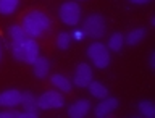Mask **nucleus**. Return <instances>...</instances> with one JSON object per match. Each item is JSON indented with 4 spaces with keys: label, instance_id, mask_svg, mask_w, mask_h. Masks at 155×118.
<instances>
[{
    "label": "nucleus",
    "instance_id": "nucleus-3",
    "mask_svg": "<svg viewBox=\"0 0 155 118\" xmlns=\"http://www.w3.org/2000/svg\"><path fill=\"white\" fill-rule=\"evenodd\" d=\"M87 57L91 58L92 65L95 68H100L104 70L110 65V50L105 44H102L99 41L92 42L89 47H87Z\"/></svg>",
    "mask_w": 155,
    "mask_h": 118
},
{
    "label": "nucleus",
    "instance_id": "nucleus-13",
    "mask_svg": "<svg viewBox=\"0 0 155 118\" xmlns=\"http://www.w3.org/2000/svg\"><path fill=\"white\" fill-rule=\"evenodd\" d=\"M39 44L34 37H29L28 39V44H26V53H24V63H29L32 65V62L39 57Z\"/></svg>",
    "mask_w": 155,
    "mask_h": 118
},
{
    "label": "nucleus",
    "instance_id": "nucleus-19",
    "mask_svg": "<svg viewBox=\"0 0 155 118\" xmlns=\"http://www.w3.org/2000/svg\"><path fill=\"white\" fill-rule=\"evenodd\" d=\"M137 109H139V113L145 118H153L155 116V105L150 100H140Z\"/></svg>",
    "mask_w": 155,
    "mask_h": 118
},
{
    "label": "nucleus",
    "instance_id": "nucleus-23",
    "mask_svg": "<svg viewBox=\"0 0 155 118\" xmlns=\"http://www.w3.org/2000/svg\"><path fill=\"white\" fill-rule=\"evenodd\" d=\"M150 68H152V70L155 68V52L150 53Z\"/></svg>",
    "mask_w": 155,
    "mask_h": 118
},
{
    "label": "nucleus",
    "instance_id": "nucleus-17",
    "mask_svg": "<svg viewBox=\"0 0 155 118\" xmlns=\"http://www.w3.org/2000/svg\"><path fill=\"white\" fill-rule=\"evenodd\" d=\"M19 7V0H0V15L8 16L16 12V8Z\"/></svg>",
    "mask_w": 155,
    "mask_h": 118
},
{
    "label": "nucleus",
    "instance_id": "nucleus-10",
    "mask_svg": "<svg viewBox=\"0 0 155 118\" xmlns=\"http://www.w3.org/2000/svg\"><path fill=\"white\" fill-rule=\"evenodd\" d=\"M48 71H50V62H48L45 57L39 55L36 60L32 62V73H34V76L39 78V79H44V78L48 76Z\"/></svg>",
    "mask_w": 155,
    "mask_h": 118
},
{
    "label": "nucleus",
    "instance_id": "nucleus-1",
    "mask_svg": "<svg viewBox=\"0 0 155 118\" xmlns=\"http://www.w3.org/2000/svg\"><path fill=\"white\" fill-rule=\"evenodd\" d=\"M50 18L47 16L44 12H39V10H32V12H28L24 15L23 21H21V28L24 29V32L28 34L29 37H41L44 36L48 29H50Z\"/></svg>",
    "mask_w": 155,
    "mask_h": 118
},
{
    "label": "nucleus",
    "instance_id": "nucleus-12",
    "mask_svg": "<svg viewBox=\"0 0 155 118\" xmlns=\"http://www.w3.org/2000/svg\"><path fill=\"white\" fill-rule=\"evenodd\" d=\"M28 39H29V36L12 41V53H13V57L16 58L18 62H24V53H26V44H28Z\"/></svg>",
    "mask_w": 155,
    "mask_h": 118
},
{
    "label": "nucleus",
    "instance_id": "nucleus-20",
    "mask_svg": "<svg viewBox=\"0 0 155 118\" xmlns=\"http://www.w3.org/2000/svg\"><path fill=\"white\" fill-rule=\"evenodd\" d=\"M71 41H73V36L70 32H60L57 36V47L60 49V50H66V49L70 47Z\"/></svg>",
    "mask_w": 155,
    "mask_h": 118
},
{
    "label": "nucleus",
    "instance_id": "nucleus-25",
    "mask_svg": "<svg viewBox=\"0 0 155 118\" xmlns=\"http://www.w3.org/2000/svg\"><path fill=\"white\" fill-rule=\"evenodd\" d=\"M76 2H82V0H76Z\"/></svg>",
    "mask_w": 155,
    "mask_h": 118
},
{
    "label": "nucleus",
    "instance_id": "nucleus-5",
    "mask_svg": "<svg viewBox=\"0 0 155 118\" xmlns=\"http://www.w3.org/2000/svg\"><path fill=\"white\" fill-rule=\"evenodd\" d=\"M63 105H65V97H63L61 92L57 91H45L37 99L39 110H57L61 109Z\"/></svg>",
    "mask_w": 155,
    "mask_h": 118
},
{
    "label": "nucleus",
    "instance_id": "nucleus-15",
    "mask_svg": "<svg viewBox=\"0 0 155 118\" xmlns=\"http://www.w3.org/2000/svg\"><path fill=\"white\" fill-rule=\"evenodd\" d=\"M21 107L24 109V112H32V113H37L39 107H37L36 96H32L31 92H23V94H21Z\"/></svg>",
    "mask_w": 155,
    "mask_h": 118
},
{
    "label": "nucleus",
    "instance_id": "nucleus-14",
    "mask_svg": "<svg viewBox=\"0 0 155 118\" xmlns=\"http://www.w3.org/2000/svg\"><path fill=\"white\" fill-rule=\"evenodd\" d=\"M145 36H147V29L145 28H136L133 31L128 32V36L124 37V42L128 46H137L140 41H144Z\"/></svg>",
    "mask_w": 155,
    "mask_h": 118
},
{
    "label": "nucleus",
    "instance_id": "nucleus-24",
    "mask_svg": "<svg viewBox=\"0 0 155 118\" xmlns=\"http://www.w3.org/2000/svg\"><path fill=\"white\" fill-rule=\"evenodd\" d=\"M0 58H2V47H0Z\"/></svg>",
    "mask_w": 155,
    "mask_h": 118
},
{
    "label": "nucleus",
    "instance_id": "nucleus-16",
    "mask_svg": "<svg viewBox=\"0 0 155 118\" xmlns=\"http://www.w3.org/2000/svg\"><path fill=\"white\" fill-rule=\"evenodd\" d=\"M87 87H89V92H91L92 97L104 99V97L108 96V89H107V86H104V84H102V83H99V81H94V79H92Z\"/></svg>",
    "mask_w": 155,
    "mask_h": 118
},
{
    "label": "nucleus",
    "instance_id": "nucleus-6",
    "mask_svg": "<svg viewBox=\"0 0 155 118\" xmlns=\"http://www.w3.org/2000/svg\"><path fill=\"white\" fill-rule=\"evenodd\" d=\"M92 78H94V73H92L91 65H87V63H79L74 70L73 83H74V86H78V87H87L89 83L92 81Z\"/></svg>",
    "mask_w": 155,
    "mask_h": 118
},
{
    "label": "nucleus",
    "instance_id": "nucleus-21",
    "mask_svg": "<svg viewBox=\"0 0 155 118\" xmlns=\"http://www.w3.org/2000/svg\"><path fill=\"white\" fill-rule=\"evenodd\" d=\"M0 118H24V112H18L15 109H8L0 112Z\"/></svg>",
    "mask_w": 155,
    "mask_h": 118
},
{
    "label": "nucleus",
    "instance_id": "nucleus-4",
    "mask_svg": "<svg viewBox=\"0 0 155 118\" xmlns=\"http://www.w3.org/2000/svg\"><path fill=\"white\" fill-rule=\"evenodd\" d=\"M58 18L66 26H78L81 21V7L78 2H65L58 8Z\"/></svg>",
    "mask_w": 155,
    "mask_h": 118
},
{
    "label": "nucleus",
    "instance_id": "nucleus-8",
    "mask_svg": "<svg viewBox=\"0 0 155 118\" xmlns=\"http://www.w3.org/2000/svg\"><path fill=\"white\" fill-rule=\"evenodd\" d=\"M21 91L18 89H7L0 92V107L3 109H16L21 105Z\"/></svg>",
    "mask_w": 155,
    "mask_h": 118
},
{
    "label": "nucleus",
    "instance_id": "nucleus-9",
    "mask_svg": "<svg viewBox=\"0 0 155 118\" xmlns=\"http://www.w3.org/2000/svg\"><path fill=\"white\" fill-rule=\"evenodd\" d=\"M91 110V102L87 99H78L76 102H73L68 109V116L70 118H84Z\"/></svg>",
    "mask_w": 155,
    "mask_h": 118
},
{
    "label": "nucleus",
    "instance_id": "nucleus-7",
    "mask_svg": "<svg viewBox=\"0 0 155 118\" xmlns=\"http://www.w3.org/2000/svg\"><path fill=\"white\" fill-rule=\"evenodd\" d=\"M118 105H120L118 99L107 96V97H104V99H100V102L95 105L94 115H95L97 118H107V116H110L116 109H118Z\"/></svg>",
    "mask_w": 155,
    "mask_h": 118
},
{
    "label": "nucleus",
    "instance_id": "nucleus-11",
    "mask_svg": "<svg viewBox=\"0 0 155 118\" xmlns=\"http://www.w3.org/2000/svg\"><path fill=\"white\" fill-rule=\"evenodd\" d=\"M50 83H52V86H55L60 92H71V89H73L71 79L66 78L65 75H60V73L52 75L50 76Z\"/></svg>",
    "mask_w": 155,
    "mask_h": 118
},
{
    "label": "nucleus",
    "instance_id": "nucleus-18",
    "mask_svg": "<svg viewBox=\"0 0 155 118\" xmlns=\"http://www.w3.org/2000/svg\"><path fill=\"white\" fill-rule=\"evenodd\" d=\"M124 44V36L121 32H113L108 39V44H107V47H108V50H113V52H118L121 50V47H123Z\"/></svg>",
    "mask_w": 155,
    "mask_h": 118
},
{
    "label": "nucleus",
    "instance_id": "nucleus-2",
    "mask_svg": "<svg viewBox=\"0 0 155 118\" xmlns=\"http://www.w3.org/2000/svg\"><path fill=\"white\" fill-rule=\"evenodd\" d=\"M82 34L94 41H99L107 34V19L104 15L92 13L82 21Z\"/></svg>",
    "mask_w": 155,
    "mask_h": 118
},
{
    "label": "nucleus",
    "instance_id": "nucleus-22",
    "mask_svg": "<svg viewBox=\"0 0 155 118\" xmlns=\"http://www.w3.org/2000/svg\"><path fill=\"white\" fill-rule=\"evenodd\" d=\"M131 3H134V5H145V3H149L150 0H129Z\"/></svg>",
    "mask_w": 155,
    "mask_h": 118
}]
</instances>
